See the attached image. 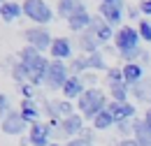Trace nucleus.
Returning <instances> with one entry per match:
<instances>
[{"label": "nucleus", "instance_id": "dca6fc26", "mask_svg": "<svg viewBox=\"0 0 151 146\" xmlns=\"http://www.w3.org/2000/svg\"><path fill=\"white\" fill-rule=\"evenodd\" d=\"M21 116H23V121L28 123V125H33V123H40V116H42V107H40L35 100H21Z\"/></svg>", "mask_w": 151, "mask_h": 146}, {"label": "nucleus", "instance_id": "393cba45", "mask_svg": "<svg viewBox=\"0 0 151 146\" xmlns=\"http://www.w3.org/2000/svg\"><path fill=\"white\" fill-rule=\"evenodd\" d=\"M86 63H88V72H98V70H109L107 67V60H105V51H95V54L86 56Z\"/></svg>", "mask_w": 151, "mask_h": 146}, {"label": "nucleus", "instance_id": "7c9ffc66", "mask_svg": "<svg viewBox=\"0 0 151 146\" xmlns=\"http://www.w3.org/2000/svg\"><path fill=\"white\" fill-rule=\"evenodd\" d=\"M77 104H72L70 100H58V116L60 118H70V116H75L77 111H75Z\"/></svg>", "mask_w": 151, "mask_h": 146}, {"label": "nucleus", "instance_id": "473e14b6", "mask_svg": "<svg viewBox=\"0 0 151 146\" xmlns=\"http://www.w3.org/2000/svg\"><path fill=\"white\" fill-rule=\"evenodd\" d=\"M17 91H19V95L23 100H35V97H37V88H35L33 84H23V86H19Z\"/></svg>", "mask_w": 151, "mask_h": 146}, {"label": "nucleus", "instance_id": "4c0bfd02", "mask_svg": "<svg viewBox=\"0 0 151 146\" xmlns=\"http://www.w3.org/2000/svg\"><path fill=\"white\" fill-rule=\"evenodd\" d=\"M137 7H139V12H142V16H151V0L137 2Z\"/></svg>", "mask_w": 151, "mask_h": 146}, {"label": "nucleus", "instance_id": "f3484780", "mask_svg": "<svg viewBox=\"0 0 151 146\" xmlns=\"http://www.w3.org/2000/svg\"><path fill=\"white\" fill-rule=\"evenodd\" d=\"M132 139L137 142V146H151V130L142 118L132 121Z\"/></svg>", "mask_w": 151, "mask_h": 146}, {"label": "nucleus", "instance_id": "39448f33", "mask_svg": "<svg viewBox=\"0 0 151 146\" xmlns=\"http://www.w3.org/2000/svg\"><path fill=\"white\" fill-rule=\"evenodd\" d=\"M142 47V37L137 33V28L132 26H121L114 35V49L116 54H126V51H132V49H139Z\"/></svg>", "mask_w": 151, "mask_h": 146}, {"label": "nucleus", "instance_id": "6ab92c4d", "mask_svg": "<svg viewBox=\"0 0 151 146\" xmlns=\"http://www.w3.org/2000/svg\"><path fill=\"white\" fill-rule=\"evenodd\" d=\"M77 49L81 51V56H91L100 51V42L91 33H81V35H77Z\"/></svg>", "mask_w": 151, "mask_h": 146}, {"label": "nucleus", "instance_id": "20e7f679", "mask_svg": "<svg viewBox=\"0 0 151 146\" xmlns=\"http://www.w3.org/2000/svg\"><path fill=\"white\" fill-rule=\"evenodd\" d=\"M126 2L123 0H102L100 5H98V16H102L112 28H121V23H123V19H126Z\"/></svg>", "mask_w": 151, "mask_h": 146}, {"label": "nucleus", "instance_id": "6e6552de", "mask_svg": "<svg viewBox=\"0 0 151 146\" xmlns=\"http://www.w3.org/2000/svg\"><path fill=\"white\" fill-rule=\"evenodd\" d=\"M0 130L5 132V135H12V137H23V132L26 130H30V125L23 121V116H21V111H9L2 121H0Z\"/></svg>", "mask_w": 151, "mask_h": 146}, {"label": "nucleus", "instance_id": "9b49d317", "mask_svg": "<svg viewBox=\"0 0 151 146\" xmlns=\"http://www.w3.org/2000/svg\"><path fill=\"white\" fill-rule=\"evenodd\" d=\"M86 33H91V35L100 42V44H105V42H109L116 33H114V28L105 21L102 16H98V14H93V21H91V26H88V30Z\"/></svg>", "mask_w": 151, "mask_h": 146}, {"label": "nucleus", "instance_id": "ea45409f", "mask_svg": "<svg viewBox=\"0 0 151 146\" xmlns=\"http://www.w3.org/2000/svg\"><path fill=\"white\" fill-rule=\"evenodd\" d=\"M65 146H93V144H88V142H84L81 137H77V139H70V142H65Z\"/></svg>", "mask_w": 151, "mask_h": 146}, {"label": "nucleus", "instance_id": "aec40b11", "mask_svg": "<svg viewBox=\"0 0 151 146\" xmlns=\"http://www.w3.org/2000/svg\"><path fill=\"white\" fill-rule=\"evenodd\" d=\"M21 14H23V5H21V2H14V0H7V2H2V7H0V19L7 21V23L17 21Z\"/></svg>", "mask_w": 151, "mask_h": 146}, {"label": "nucleus", "instance_id": "4468645a", "mask_svg": "<svg viewBox=\"0 0 151 146\" xmlns=\"http://www.w3.org/2000/svg\"><path fill=\"white\" fill-rule=\"evenodd\" d=\"M28 139H30V146H49L51 144V137H49L47 123H44V121L33 123L30 130H28Z\"/></svg>", "mask_w": 151, "mask_h": 146}, {"label": "nucleus", "instance_id": "2eb2a0df", "mask_svg": "<svg viewBox=\"0 0 151 146\" xmlns=\"http://www.w3.org/2000/svg\"><path fill=\"white\" fill-rule=\"evenodd\" d=\"M60 93H63V100H70V102H72V100H79V97L86 93V86H84L81 77H70Z\"/></svg>", "mask_w": 151, "mask_h": 146}, {"label": "nucleus", "instance_id": "37998d69", "mask_svg": "<svg viewBox=\"0 0 151 146\" xmlns=\"http://www.w3.org/2000/svg\"><path fill=\"white\" fill-rule=\"evenodd\" d=\"M142 121H144V123L149 125V130H151V107H149L147 111H144V116H142Z\"/></svg>", "mask_w": 151, "mask_h": 146}, {"label": "nucleus", "instance_id": "79ce46f5", "mask_svg": "<svg viewBox=\"0 0 151 146\" xmlns=\"http://www.w3.org/2000/svg\"><path fill=\"white\" fill-rule=\"evenodd\" d=\"M116 146H137V142H135L132 137H128V139H121V142H116Z\"/></svg>", "mask_w": 151, "mask_h": 146}, {"label": "nucleus", "instance_id": "f8f14e48", "mask_svg": "<svg viewBox=\"0 0 151 146\" xmlns=\"http://www.w3.org/2000/svg\"><path fill=\"white\" fill-rule=\"evenodd\" d=\"M107 111L114 116L116 123H121V121H135V116H137V107L132 102H112L109 100Z\"/></svg>", "mask_w": 151, "mask_h": 146}, {"label": "nucleus", "instance_id": "a18cd8bd", "mask_svg": "<svg viewBox=\"0 0 151 146\" xmlns=\"http://www.w3.org/2000/svg\"><path fill=\"white\" fill-rule=\"evenodd\" d=\"M0 7H2V2H0Z\"/></svg>", "mask_w": 151, "mask_h": 146}, {"label": "nucleus", "instance_id": "a211bd4d", "mask_svg": "<svg viewBox=\"0 0 151 146\" xmlns=\"http://www.w3.org/2000/svg\"><path fill=\"white\" fill-rule=\"evenodd\" d=\"M142 79H147V77H144V67H142L139 63H126V65H123V81H126L130 88L135 84H139Z\"/></svg>", "mask_w": 151, "mask_h": 146}, {"label": "nucleus", "instance_id": "2f4dec72", "mask_svg": "<svg viewBox=\"0 0 151 146\" xmlns=\"http://www.w3.org/2000/svg\"><path fill=\"white\" fill-rule=\"evenodd\" d=\"M105 79H107V84H121L123 81V67H109L105 72Z\"/></svg>", "mask_w": 151, "mask_h": 146}, {"label": "nucleus", "instance_id": "58836bf2", "mask_svg": "<svg viewBox=\"0 0 151 146\" xmlns=\"http://www.w3.org/2000/svg\"><path fill=\"white\" fill-rule=\"evenodd\" d=\"M93 132H95L93 128H84V130H81V135H79V137H81L84 142H88V144H93Z\"/></svg>", "mask_w": 151, "mask_h": 146}, {"label": "nucleus", "instance_id": "5701e85b", "mask_svg": "<svg viewBox=\"0 0 151 146\" xmlns=\"http://www.w3.org/2000/svg\"><path fill=\"white\" fill-rule=\"evenodd\" d=\"M9 74H12V79L17 81V86H23V84H30V70L21 63L19 58H17V63L9 67Z\"/></svg>", "mask_w": 151, "mask_h": 146}, {"label": "nucleus", "instance_id": "f257e3e1", "mask_svg": "<svg viewBox=\"0 0 151 146\" xmlns=\"http://www.w3.org/2000/svg\"><path fill=\"white\" fill-rule=\"evenodd\" d=\"M19 60L30 70V84L37 88V86H44V77L49 72V65H51V58H47L44 54H40L37 49L33 47H23L19 51Z\"/></svg>", "mask_w": 151, "mask_h": 146}, {"label": "nucleus", "instance_id": "a878e982", "mask_svg": "<svg viewBox=\"0 0 151 146\" xmlns=\"http://www.w3.org/2000/svg\"><path fill=\"white\" fill-rule=\"evenodd\" d=\"M68 67H70V74L72 77H84V74L88 72V63H86V56H75L70 63H68Z\"/></svg>", "mask_w": 151, "mask_h": 146}, {"label": "nucleus", "instance_id": "a19ab883", "mask_svg": "<svg viewBox=\"0 0 151 146\" xmlns=\"http://www.w3.org/2000/svg\"><path fill=\"white\" fill-rule=\"evenodd\" d=\"M139 65H142L144 70L151 65V54H149V51H144V54H142V58H139Z\"/></svg>", "mask_w": 151, "mask_h": 146}, {"label": "nucleus", "instance_id": "c9c22d12", "mask_svg": "<svg viewBox=\"0 0 151 146\" xmlns=\"http://www.w3.org/2000/svg\"><path fill=\"white\" fill-rule=\"evenodd\" d=\"M9 111H14L12 107H9V97H7L5 93H0V121H2V118H5Z\"/></svg>", "mask_w": 151, "mask_h": 146}, {"label": "nucleus", "instance_id": "412c9836", "mask_svg": "<svg viewBox=\"0 0 151 146\" xmlns=\"http://www.w3.org/2000/svg\"><path fill=\"white\" fill-rule=\"evenodd\" d=\"M130 95L137 100V102H144V104H149V97H151V79H142L139 84H135L130 88Z\"/></svg>", "mask_w": 151, "mask_h": 146}, {"label": "nucleus", "instance_id": "f704fd0d", "mask_svg": "<svg viewBox=\"0 0 151 146\" xmlns=\"http://www.w3.org/2000/svg\"><path fill=\"white\" fill-rule=\"evenodd\" d=\"M81 81H84V86L86 88H98V72H86L84 77H81Z\"/></svg>", "mask_w": 151, "mask_h": 146}, {"label": "nucleus", "instance_id": "423d86ee", "mask_svg": "<svg viewBox=\"0 0 151 146\" xmlns=\"http://www.w3.org/2000/svg\"><path fill=\"white\" fill-rule=\"evenodd\" d=\"M70 77H72V74H70L68 63L51 60L49 72H47V77H44V86H47L49 91H63V86L68 84V79H70Z\"/></svg>", "mask_w": 151, "mask_h": 146}, {"label": "nucleus", "instance_id": "b1692460", "mask_svg": "<svg viewBox=\"0 0 151 146\" xmlns=\"http://www.w3.org/2000/svg\"><path fill=\"white\" fill-rule=\"evenodd\" d=\"M114 125H116V121H114V116H112L107 109L100 111V114L95 116L93 121H91V128L98 130V132H102V130H109V128H114Z\"/></svg>", "mask_w": 151, "mask_h": 146}, {"label": "nucleus", "instance_id": "e433bc0d", "mask_svg": "<svg viewBox=\"0 0 151 146\" xmlns=\"http://www.w3.org/2000/svg\"><path fill=\"white\" fill-rule=\"evenodd\" d=\"M126 16L135 21V19L142 16V12H139V7H137V5H128V7H126Z\"/></svg>", "mask_w": 151, "mask_h": 146}, {"label": "nucleus", "instance_id": "bb28decb", "mask_svg": "<svg viewBox=\"0 0 151 146\" xmlns=\"http://www.w3.org/2000/svg\"><path fill=\"white\" fill-rule=\"evenodd\" d=\"M77 7H79V2H75V0H60V2L56 5V16L68 21V19L77 12Z\"/></svg>", "mask_w": 151, "mask_h": 146}, {"label": "nucleus", "instance_id": "4be33fe9", "mask_svg": "<svg viewBox=\"0 0 151 146\" xmlns=\"http://www.w3.org/2000/svg\"><path fill=\"white\" fill-rule=\"evenodd\" d=\"M107 88H109V100L112 102H128L130 86L126 81H121V84H107Z\"/></svg>", "mask_w": 151, "mask_h": 146}, {"label": "nucleus", "instance_id": "9d476101", "mask_svg": "<svg viewBox=\"0 0 151 146\" xmlns=\"http://www.w3.org/2000/svg\"><path fill=\"white\" fill-rule=\"evenodd\" d=\"M91 21H93V14H88V9H86V2H79L77 12H75L70 19H68V28H70L75 35H81V33H86V30H88Z\"/></svg>", "mask_w": 151, "mask_h": 146}, {"label": "nucleus", "instance_id": "72a5a7b5", "mask_svg": "<svg viewBox=\"0 0 151 146\" xmlns=\"http://www.w3.org/2000/svg\"><path fill=\"white\" fill-rule=\"evenodd\" d=\"M116 132H119L123 139L132 137V121H121V123H116Z\"/></svg>", "mask_w": 151, "mask_h": 146}, {"label": "nucleus", "instance_id": "c85d7f7f", "mask_svg": "<svg viewBox=\"0 0 151 146\" xmlns=\"http://www.w3.org/2000/svg\"><path fill=\"white\" fill-rule=\"evenodd\" d=\"M135 28H137L139 37H142V42H149L151 44V19H139Z\"/></svg>", "mask_w": 151, "mask_h": 146}, {"label": "nucleus", "instance_id": "c756f323", "mask_svg": "<svg viewBox=\"0 0 151 146\" xmlns=\"http://www.w3.org/2000/svg\"><path fill=\"white\" fill-rule=\"evenodd\" d=\"M47 128H49V137H51V142H58V139H63V125H60V118L47 121Z\"/></svg>", "mask_w": 151, "mask_h": 146}, {"label": "nucleus", "instance_id": "cd10ccee", "mask_svg": "<svg viewBox=\"0 0 151 146\" xmlns=\"http://www.w3.org/2000/svg\"><path fill=\"white\" fill-rule=\"evenodd\" d=\"M40 102H42V114H47V116H49V121L60 118V116H58V100H47V97H40ZM60 121H63V118H60Z\"/></svg>", "mask_w": 151, "mask_h": 146}, {"label": "nucleus", "instance_id": "ddd939ff", "mask_svg": "<svg viewBox=\"0 0 151 146\" xmlns=\"http://www.w3.org/2000/svg\"><path fill=\"white\" fill-rule=\"evenodd\" d=\"M60 125H63V137L70 142V139H77L79 135H81V130L86 128L84 125V116L77 111L75 116H70V118H63L60 121Z\"/></svg>", "mask_w": 151, "mask_h": 146}, {"label": "nucleus", "instance_id": "0eeeda50", "mask_svg": "<svg viewBox=\"0 0 151 146\" xmlns=\"http://www.w3.org/2000/svg\"><path fill=\"white\" fill-rule=\"evenodd\" d=\"M23 37H26V44L33 47V49H37L40 54L49 51L51 44H54L51 33H49L47 28H42V26H30V28H26V30H23Z\"/></svg>", "mask_w": 151, "mask_h": 146}, {"label": "nucleus", "instance_id": "c03bdc74", "mask_svg": "<svg viewBox=\"0 0 151 146\" xmlns=\"http://www.w3.org/2000/svg\"><path fill=\"white\" fill-rule=\"evenodd\" d=\"M49 146H65V144H60V142H51Z\"/></svg>", "mask_w": 151, "mask_h": 146}, {"label": "nucleus", "instance_id": "f03ea898", "mask_svg": "<svg viewBox=\"0 0 151 146\" xmlns=\"http://www.w3.org/2000/svg\"><path fill=\"white\" fill-rule=\"evenodd\" d=\"M109 100L100 88H86V93L77 100V111L84 116V121H93L100 111L107 109Z\"/></svg>", "mask_w": 151, "mask_h": 146}, {"label": "nucleus", "instance_id": "1a4fd4ad", "mask_svg": "<svg viewBox=\"0 0 151 146\" xmlns=\"http://www.w3.org/2000/svg\"><path fill=\"white\" fill-rule=\"evenodd\" d=\"M49 58L51 60H60V63H70L75 58V44L68 37H54V44L49 49Z\"/></svg>", "mask_w": 151, "mask_h": 146}, {"label": "nucleus", "instance_id": "7ed1b4c3", "mask_svg": "<svg viewBox=\"0 0 151 146\" xmlns=\"http://www.w3.org/2000/svg\"><path fill=\"white\" fill-rule=\"evenodd\" d=\"M23 16H28L35 26L47 28V23H51L56 19V9H51V5L44 0H26L23 2Z\"/></svg>", "mask_w": 151, "mask_h": 146}]
</instances>
